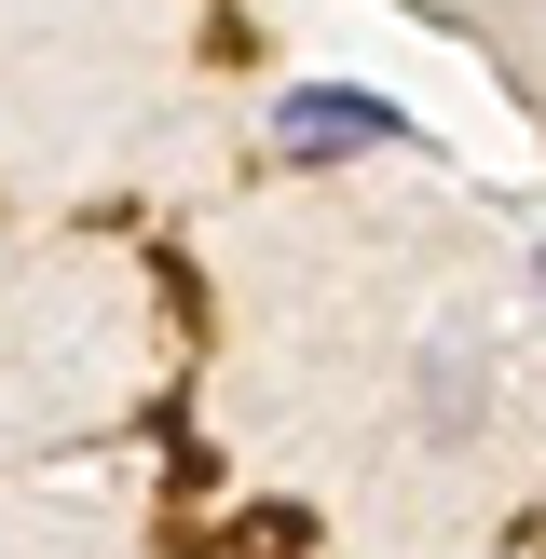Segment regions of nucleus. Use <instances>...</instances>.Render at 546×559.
<instances>
[{"instance_id": "1", "label": "nucleus", "mask_w": 546, "mask_h": 559, "mask_svg": "<svg viewBox=\"0 0 546 559\" xmlns=\"http://www.w3.org/2000/svg\"><path fill=\"white\" fill-rule=\"evenodd\" d=\"M396 136V96H369V82H300V96H273V164H355Z\"/></svg>"}, {"instance_id": "2", "label": "nucleus", "mask_w": 546, "mask_h": 559, "mask_svg": "<svg viewBox=\"0 0 546 559\" xmlns=\"http://www.w3.org/2000/svg\"><path fill=\"white\" fill-rule=\"evenodd\" d=\"M424 396H437V437H464V396H478V355H464V342H437Z\"/></svg>"}, {"instance_id": "3", "label": "nucleus", "mask_w": 546, "mask_h": 559, "mask_svg": "<svg viewBox=\"0 0 546 559\" xmlns=\"http://www.w3.org/2000/svg\"><path fill=\"white\" fill-rule=\"evenodd\" d=\"M533 287H546V246H533Z\"/></svg>"}]
</instances>
